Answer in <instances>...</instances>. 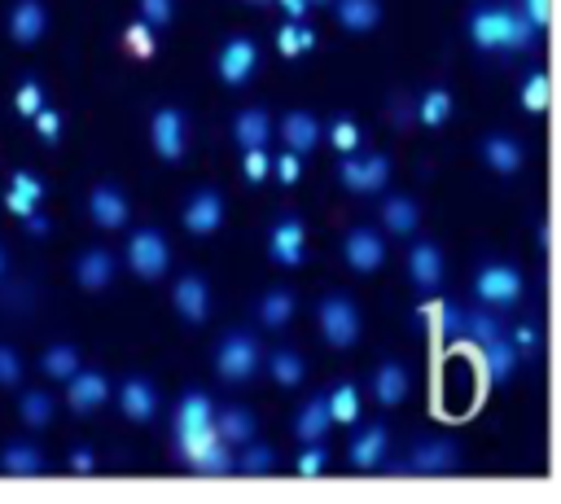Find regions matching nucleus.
<instances>
[{"mask_svg": "<svg viewBox=\"0 0 561 504\" xmlns=\"http://www.w3.org/2000/svg\"><path fill=\"white\" fill-rule=\"evenodd\" d=\"M469 39L478 53H522L535 44V22L522 13V4H478L469 13Z\"/></svg>", "mask_w": 561, "mask_h": 504, "instance_id": "nucleus-1", "label": "nucleus"}, {"mask_svg": "<svg viewBox=\"0 0 561 504\" xmlns=\"http://www.w3.org/2000/svg\"><path fill=\"white\" fill-rule=\"evenodd\" d=\"M219 443V429H215V403L206 390H184L180 403H175V447L184 456V465L193 469L210 447Z\"/></svg>", "mask_w": 561, "mask_h": 504, "instance_id": "nucleus-2", "label": "nucleus"}, {"mask_svg": "<svg viewBox=\"0 0 561 504\" xmlns=\"http://www.w3.org/2000/svg\"><path fill=\"white\" fill-rule=\"evenodd\" d=\"M259 368H263V346H259V337L245 333V329H228V333L219 337V346H215V373H219V381H224V386H245Z\"/></svg>", "mask_w": 561, "mask_h": 504, "instance_id": "nucleus-3", "label": "nucleus"}, {"mask_svg": "<svg viewBox=\"0 0 561 504\" xmlns=\"http://www.w3.org/2000/svg\"><path fill=\"white\" fill-rule=\"evenodd\" d=\"M522 289H526V280L508 259H491V263H482L473 272V294H478L482 307H495V311L500 307H517Z\"/></svg>", "mask_w": 561, "mask_h": 504, "instance_id": "nucleus-4", "label": "nucleus"}, {"mask_svg": "<svg viewBox=\"0 0 561 504\" xmlns=\"http://www.w3.org/2000/svg\"><path fill=\"white\" fill-rule=\"evenodd\" d=\"M316 324H320V337L333 346V351H351L359 342V307L346 298V294H324L320 307H316Z\"/></svg>", "mask_w": 561, "mask_h": 504, "instance_id": "nucleus-5", "label": "nucleus"}, {"mask_svg": "<svg viewBox=\"0 0 561 504\" xmlns=\"http://www.w3.org/2000/svg\"><path fill=\"white\" fill-rule=\"evenodd\" d=\"M127 267L140 276V280H162L167 267H171V245L158 228H136L127 237Z\"/></svg>", "mask_w": 561, "mask_h": 504, "instance_id": "nucleus-6", "label": "nucleus"}, {"mask_svg": "<svg viewBox=\"0 0 561 504\" xmlns=\"http://www.w3.org/2000/svg\"><path fill=\"white\" fill-rule=\"evenodd\" d=\"M337 180L351 193H381L390 184V158L386 153H342Z\"/></svg>", "mask_w": 561, "mask_h": 504, "instance_id": "nucleus-7", "label": "nucleus"}, {"mask_svg": "<svg viewBox=\"0 0 561 504\" xmlns=\"http://www.w3.org/2000/svg\"><path fill=\"white\" fill-rule=\"evenodd\" d=\"M254 66H259V44H254L250 35H228V39L219 44L215 70H219V79H224L228 88H241V83H250Z\"/></svg>", "mask_w": 561, "mask_h": 504, "instance_id": "nucleus-8", "label": "nucleus"}, {"mask_svg": "<svg viewBox=\"0 0 561 504\" xmlns=\"http://www.w3.org/2000/svg\"><path fill=\"white\" fill-rule=\"evenodd\" d=\"M149 140H153V153H158V158L180 162V158H184V140H188L184 110H175V105H158L153 118H149Z\"/></svg>", "mask_w": 561, "mask_h": 504, "instance_id": "nucleus-9", "label": "nucleus"}, {"mask_svg": "<svg viewBox=\"0 0 561 504\" xmlns=\"http://www.w3.org/2000/svg\"><path fill=\"white\" fill-rule=\"evenodd\" d=\"M267 259L280 267H298L307 259V228L298 215H280L267 232Z\"/></svg>", "mask_w": 561, "mask_h": 504, "instance_id": "nucleus-10", "label": "nucleus"}, {"mask_svg": "<svg viewBox=\"0 0 561 504\" xmlns=\"http://www.w3.org/2000/svg\"><path fill=\"white\" fill-rule=\"evenodd\" d=\"M342 259L351 272H377L386 263V237L377 228H351L342 237Z\"/></svg>", "mask_w": 561, "mask_h": 504, "instance_id": "nucleus-11", "label": "nucleus"}, {"mask_svg": "<svg viewBox=\"0 0 561 504\" xmlns=\"http://www.w3.org/2000/svg\"><path fill=\"white\" fill-rule=\"evenodd\" d=\"M456 469H460V447L447 438H425L403 460V473H456Z\"/></svg>", "mask_w": 561, "mask_h": 504, "instance_id": "nucleus-12", "label": "nucleus"}, {"mask_svg": "<svg viewBox=\"0 0 561 504\" xmlns=\"http://www.w3.org/2000/svg\"><path fill=\"white\" fill-rule=\"evenodd\" d=\"M171 307H175V316H180L184 324H202V320L210 316V285H206L197 272L180 276V280L171 285Z\"/></svg>", "mask_w": 561, "mask_h": 504, "instance_id": "nucleus-13", "label": "nucleus"}, {"mask_svg": "<svg viewBox=\"0 0 561 504\" xmlns=\"http://www.w3.org/2000/svg\"><path fill=\"white\" fill-rule=\"evenodd\" d=\"M180 219H184V228H188L193 237H210V232L224 224V197H219L215 188H197V193L184 202Z\"/></svg>", "mask_w": 561, "mask_h": 504, "instance_id": "nucleus-14", "label": "nucleus"}, {"mask_svg": "<svg viewBox=\"0 0 561 504\" xmlns=\"http://www.w3.org/2000/svg\"><path fill=\"white\" fill-rule=\"evenodd\" d=\"M403 263H408V280H412L421 294H430V289L443 285V250H438L434 241H412Z\"/></svg>", "mask_w": 561, "mask_h": 504, "instance_id": "nucleus-15", "label": "nucleus"}, {"mask_svg": "<svg viewBox=\"0 0 561 504\" xmlns=\"http://www.w3.org/2000/svg\"><path fill=\"white\" fill-rule=\"evenodd\" d=\"M88 219L96 228H123L131 219V206H127V193L114 188V184H96L88 193Z\"/></svg>", "mask_w": 561, "mask_h": 504, "instance_id": "nucleus-16", "label": "nucleus"}, {"mask_svg": "<svg viewBox=\"0 0 561 504\" xmlns=\"http://www.w3.org/2000/svg\"><path fill=\"white\" fill-rule=\"evenodd\" d=\"M118 408H123V416L136 421V425L153 421V416H158V386H153L149 377H127V381L118 386Z\"/></svg>", "mask_w": 561, "mask_h": 504, "instance_id": "nucleus-17", "label": "nucleus"}, {"mask_svg": "<svg viewBox=\"0 0 561 504\" xmlns=\"http://www.w3.org/2000/svg\"><path fill=\"white\" fill-rule=\"evenodd\" d=\"M478 153H482V162H486L495 175H504V180L522 171V145H517V136H508V131H491V136H482Z\"/></svg>", "mask_w": 561, "mask_h": 504, "instance_id": "nucleus-18", "label": "nucleus"}, {"mask_svg": "<svg viewBox=\"0 0 561 504\" xmlns=\"http://www.w3.org/2000/svg\"><path fill=\"white\" fill-rule=\"evenodd\" d=\"M66 399H70L75 412H92V408H101V403L110 399V381H105V373H96V368H79V373L66 381Z\"/></svg>", "mask_w": 561, "mask_h": 504, "instance_id": "nucleus-19", "label": "nucleus"}, {"mask_svg": "<svg viewBox=\"0 0 561 504\" xmlns=\"http://www.w3.org/2000/svg\"><path fill=\"white\" fill-rule=\"evenodd\" d=\"M320 136H324V127H320L316 114H307V110H289V114L280 118V140H285V149H294L298 158L311 153V149L320 145Z\"/></svg>", "mask_w": 561, "mask_h": 504, "instance_id": "nucleus-20", "label": "nucleus"}, {"mask_svg": "<svg viewBox=\"0 0 561 504\" xmlns=\"http://www.w3.org/2000/svg\"><path fill=\"white\" fill-rule=\"evenodd\" d=\"M386 451H390V434H386V425H359L355 429V438H351V465L355 469H377L381 460H386Z\"/></svg>", "mask_w": 561, "mask_h": 504, "instance_id": "nucleus-21", "label": "nucleus"}, {"mask_svg": "<svg viewBox=\"0 0 561 504\" xmlns=\"http://www.w3.org/2000/svg\"><path fill=\"white\" fill-rule=\"evenodd\" d=\"M408 386H412V377H408V368H403L399 359H386V364L373 368V399H377L381 408L403 403V399H408Z\"/></svg>", "mask_w": 561, "mask_h": 504, "instance_id": "nucleus-22", "label": "nucleus"}, {"mask_svg": "<svg viewBox=\"0 0 561 504\" xmlns=\"http://www.w3.org/2000/svg\"><path fill=\"white\" fill-rule=\"evenodd\" d=\"M114 267H118V263H114V254H110V250H101V245H92V250H83V254L75 259V280H79L83 289H92V294H96V289H105V285L114 280Z\"/></svg>", "mask_w": 561, "mask_h": 504, "instance_id": "nucleus-23", "label": "nucleus"}, {"mask_svg": "<svg viewBox=\"0 0 561 504\" xmlns=\"http://www.w3.org/2000/svg\"><path fill=\"white\" fill-rule=\"evenodd\" d=\"M333 429V412H329V394H311L302 408H298V416H294V434L302 438V443H320L324 434Z\"/></svg>", "mask_w": 561, "mask_h": 504, "instance_id": "nucleus-24", "label": "nucleus"}, {"mask_svg": "<svg viewBox=\"0 0 561 504\" xmlns=\"http://www.w3.org/2000/svg\"><path fill=\"white\" fill-rule=\"evenodd\" d=\"M44 31H48V9H44V0H18L13 13H9V35H13L18 44H35Z\"/></svg>", "mask_w": 561, "mask_h": 504, "instance_id": "nucleus-25", "label": "nucleus"}, {"mask_svg": "<svg viewBox=\"0 0 561 504\" xmlns=\"http://www.w3.org/2000/svg\"><path fill=\"white\" fill-rule=\"evenodd\" d=\"M232 136H237L241 149H267V140H272V114L259 110V105L241 110V114L232 118Z\"/></svg>", "mask_w": 561, "mask_h": 504, "instance_id": "nucleus-26", "label": "nucleus"}, {"mask_svg": "<svg viewBox=\"0 0 561 504\" xmlns=\"http://www.w3.org/2000/svg\"><path fill=\"white\" fill-rule=\"evenodd\" d=\"M381 224H386V232H394V237H412L416 232V224H421V206L412 202V197H403V193H390L386 202H381Z\"/></svg>", "mask_w": 561, "mask_h": 504, "instance_id": "nucleus-27", "label": "nucleus"}, {"mask_svg": "<svg viewBox=\"0 0 561 504\" xmlns=\"http://www.w3.org/2000/svg\"><path fill=\"white\" fill-rule=\"evenodd\" d=\"M337 26H346L351 35H368L381 22V4L377 0H333Z\"/></svg>", "mask_w": 561, "mask_h": 504, "instance_id": "nucleus-28", "label": "nucleus"}, {"mask_svg": "<svg viewBox=\"0 0 561 504\" xmlns=\"http://www.w3.org/2000/svg\"><path fill=\"white\" fill-rule=\"evenodd\" d=\"M486 351V381H495V386H504V381H513V373H517V359H522V351L513 346V337H495L491 346H482Z\"/></svg>", "mask_w": 561, "mask_h": 504, "instance_id": "nucleus-29", "label": "nucleus"}, {"mask_svg": "<svg viewBox=\"0 0 561 504\" xmlns=\"http://www.w3.org/2000/svg\"><path fill=\"white\" fill-rule=\"evenodd\" d=\"M267 373H272V381L280 390H294V386H302L307 364H302V355L294 346H280V351H267Z\"/></svg>", "mask_w": 561, "mask_h": 504, "instance_id": "nucleus-30", "label": "nucleus"}, {"mask_svg": "<svg viewBox=\"0 0 561 504\" xmlns=\"http://www.w3.org/2000/svg\"><path fill=\"white\" fill-rule=\"evenodd\" d=\"M0 469L13 473V478H35V473H44V456H39L35 443H4Z\"/></svg>", "mask_w": 561, "mask_h": 504, "instance_id": "nucleus-31", "label": "nucleus"}, {"mask_svg": "<svg viewBox=\"0 0 561 504\" xmlns=\"http://www.w3.org/2000/svg\"><path fill=\"white\" fill-rule=\"evenodd\" d=\"M39 197H44V184L31 175V171H18L13 180H9V210L18 215V219H26V215H35V206H39Z\"/></svg>", "mask_w": 561, "mask_h": 504, "instance_id": "nucleus-32", "label": "nucleus"}, {"mask_svg": "<svg viewBox=\"0 0 561 504\" xmlns=\"http://www.w3.org/2000/svg\"><path fill=\"white\" fill-rule=\"evenodd\" d=\"M495 337H504V324H500L495 307H469V311H465V342L491 346Z\"/></svg>", "mask_w": 561, "mask_h": 504, "instance_id": "nucleus-33", "label": "nucleus"}, {"mask_svg": "<svg viewBox=\"0 0 561 504\" xmlns=\"http://www.w3.org/2000/svg\"><path fill=\"white\" fill-rule=\"evenodd\" d=\"M215 429H219V438H224L228 447H245V443L254 438V412H245V408H224V412H215Z\"/></svg>", "mask_w": 561, "mask_h": 504, "instance_id": "nucleus-34", "label": "nucleus"}, {"mask_svg": "<svg viewBox=\"0 0 561 504\" xmlns=\"http://www.w3.org/2000/svg\"><path fill=\"white\" fill-rule=\"evenodd\" d=\"M254 316H259L263 329H285V324L294 320V294H289V289H267V294L259 298Z\"/></svg>", "mask_w": 561, "mask_h": 504, "instance_id": "nucleus-35", "label": "nucleus"}, {"mask_svg": "<svg viewBox=\"0 0 561 504\" xmlns=\"http://www.w3.org/2000/svg\"><path fill=\"white\" fill-rule=\"evenodd\" d=\"M39 368L53 377V381H70L79 373V351L70 342H53L44 355H39Z\"/></svg>", "mask_w": 561, "mask_h": 504, "instance_id": "nucleus-36", "label": "nucleus"}, {"mask_svg": "<svg viewBox=\"0 0 561 504\" xmlns=\"http://www.w3.org/2000/svg\"><path fill=\"white\" fill-rule=\"evenodd\" d=\"M324 394H329L333 425H355V421H359V390H355L351 381H333Z\"/></svg>", "mask_w": 561, "mask_h": 504, "instance_id": "nucleus-37", "label": "nucleus"}, {"mask_svg": "<svg viewBox=\"0 0 561 504\" xmlns=\"http://www.w3.org/2000/svg\"><path fill=\"white\" fill-rule=\"evenodd\" d=\"M416 118H421V127H443L451 118V92L447 88H430L416 101Z\"/></svg>", "mask_w": 561, "mask_h": 504, "instance_id": "nucleus-38", "label": "nucleus"}, {"mask_svg": "<svg viewBox=\"0 0 561 504\" xmlns=\"http://www.w3.org/2000/svg\"><path fill=\"white\" fill-rule=\"evenodd\" d=\"M18 412H22V425H31V429L53 425V399H48L44 390H22Z\"/></svg>", "mask_w": 561, "mask_h": 504, "instance_id": "nucleus-39", "label": "nucleus"}, {"mask_svg": "<svg viewBox=\"0 0 561 504\" xmlns=\"http://www.w3.org/2000/svg\"><path fill=\"white\" fill-rule=\"evenodd\" d=\"M272 465H276V451L267 443H254V438L237 456V473H245V478H263V473H272Z\"/></svg>", "mask_w": 561, "mask_h": 504, "instance_id": "nucleus-40", "label": "nucleus"}, {"mask_svg": "<svg viewBox=\"0 0 561 504\" xmlns=\"http://www.w3.org/2000/svg\"><path fill=\"white\" fill-rule=\"evenodd\" d=\"M276 48H280V57H298V53L316 48V31L307 22H285L276 31Z\"/></svg>", "mask_w": 561, "mask_h": 504, "instance_id": "nucleus-41", "label": "nucleus"}, {"mask_svg": "<svg viewBox=\"0 0 561 504\" xmlns=\"http://www.w3.org/2000/svg\"><path fill=\"white\" fill-rule=\"evenodd\" d=\"M548 101H552V83H548V75H543V70H530V75L522 79V105H526L530 114H543Z\"/></svg>", "mask_w": 561, "mask_h": 504, "instance_id": "nucleus-42", "label": "nucleus"}, {"mask_svg": "<svg viewBox=\"0 0 561 504\" xmlns=\"http://www.w3.org/2000/svg\"><path fill=\"white\" fill-rule=\"evenodd\" d=\"M324 136H329V145H333L337 153H355V149H359V123H355V118H346V114H337V118L329 123V131H324Z\"/></svg>", "mask_w": 561, "mask_h": 504, "instance_id": "nucleus-43", "label": "nucleus"}, {"mask_svg": "<svg viewBox=\"0 0 561 504\" xmlns=\"http://www.w3.org/2000/svg\"><path fill=\"white\" fill-rule=\"evenodd\" d=\"M123 44H127V53H136V57H153V26H149V22H131V26L123 31Z\"/></svg>", "mask_w": 561, "mask_h": 504, "instance_id": "nucleus-44", "label": "nucleus"}, {"mask_svg": "<svg viewBox=\"0 0 561 504\" xmlns=\"http://www.w3.org/2000/svg\"><path fill=\"white\" fill-rule=\"evenodd\" d=\"M13 105H18V114H26V118H35V114L44 110V88H39L35 79H26V83H18V96H13Z\"/></svg>", "mask_w": 561, "mask_h": 504, "instance_id": "nucleus-45", "label": "nucleus"}, {"mask_svg": "<svg viewBox=\"0 0 561 504\" xmlns=\"http://www.w3.org/2000/svg\"><path fill=\"white\" fill-rule=\"evenodd\" d=\"M241 171H245V180H250V184L267 180V171H272L267 149H241Z\"/></svg>", "mask_w": 561, "mask_h": 504, "instance_id": "nucleus-46", "label": "nucleus"}, {"mask_svg": "<svg viewBox=\"0 0 561 504\" xmlns=\"http://www.w3.org/2000/svg\"><path fill=\"white\" fill-rule=\"evenodd\" d=\"M324 465H329L324 443H307V447H302V456H298V473H302V478H320V473H324Z\"/></svg>", "mask_w": 561, "mask_h": 504, "instance_id": "nucleus-47", "label": "nucleus"}, {"mask_svg": "<svg viewBox=\"0 0 561 504\" xmlns=\"http://www.w3.org/2000/svg\"><path fill=\"white\" fill-rule=\"evenodd\" d=\"M175 18V0H140V22H149L153 31L167 26Z\"/></svg>", "mask_w": 561, "mask_h": 504, "instance_id": "nucleus-48", "label": "nucleus"}, {"mask_svg": "<svg viewBox=\"0 0 561 504\" xmlns=\"http://www.w3.org/2000/svg\"><path fill=\"white\" fill-rule=\"evenodd\" d=\"M0 386H22V355L13 346H0Z\"/></svg>", "mask_w": 561, "mask_h": 504, "instance_id": "nucleus-49", "label": "nucleus"}, {"mask_svg": "<svg viewBox=\"0 0 561 504\" xmlns=\"http://www.w3.org/2000/svg\"><path fill=\"white\" fill-rule=\"evenodd\" d=\"M272 171H276V180H280V184H298V171H302V167H298V153H294V149H285L280 158H272Z\"/></svg>", "mask_w": 561, "mask_h": 504, "instance_id": "nucleus-50", "label": "nucleus"}, {"mask_svg": "<svg viewBox=\"0 0 561 504\" xmlns=\"http://www.w3.org/2000/svg\"><path fill=\"white\" fill-rule=\"evenodd\" d=\"M522 13L535 22V31H543L552 22V0H522Z\"/></svg>", "mask_w": 561, "mask_h": 504, "instance_id": "nucleus-51", "label": "nucleus"}, {"mask_svg": "<svg viewBox=\"0 0 561 504\" xmlns=\"http://www.w3.org/2000/svg\"><path fill=\"white\" fill-rule=\"evenodd\" d=\"M35 127H39V136L53 145V140L61 136V114H57V110H39V114H35Z\"/></svg>", "mask_w": 561, "mask_h": 504, "instance_id": "nucleus-52", "label": "nucleus"}, {"mask_svg": "<svg viewBox=\"0 0 561 504\" xmlns=\"http://www.w3.org/2000/svg\"><path fill=\"white\" fill-rule=\"evenodd\" d=\"M508 337H513V346H517V351H535V346H539V329H535L530 320H522Z\"/></svg>", "mask_w": 561, "mask_h": 504, "instance_id": "nucleus-53", "label": "nucleus"}, {"mask_svg": "<svg viewBox=\"0 0 561 504\" xmlns=\"http://www.w3.org/2000/svg\"><path fill=\"white\" fill-rule=\"evenodd\" d=\"M70 469H75V473H92V469H96L92 447H75V451H70Z\"/></svg>", "mask_w": 561, "mask_h": 504, "instance_id": "nucleus-54", "label": "nucleus"}, {"mask_svg": "<svg viewBox=\"0 0 561 504\" xmlns=\"http://www.w3.org/2000/svg\"><path fill=\"white\" fill-rule=\"evenodd\" d=\"M276 4L285 9V18H289V22H302V18H307V9H311V0H276Z\"/></svg>", "mask_w": 561, "mask_h": 504, "instance_id": "nucleus-55", "label": "nucleus"}, {"mask_svg": "<svg viewBox=\"0 0 561 504\" xmlns=\"http://www.w3.org/2000/svg\"><path fill=\"white\" fill-rule=\"evenodd\" d=\"M26 228L39 237V232H48V219H44V215H26Z\"/></svg>", "mask_w": 561, "mask_h": 504, "instance_id": "nucleus-56", "label": "nucleus"}, {"mask_svg": "<svg viewBox=\"0 0 561 504\" xmlns=\"http://www.w3.org/2000/svg\"><path fill=\"white\" fill-rule=\"evenodd\" d=\"M4 272H9V254H4V245H0V280H4Z\"/></svg>", "mask_w": 561, "mask_h": 504, "instance_id": "nucleus-57", "label": "nucleus"}, {"mask_svg": "<svg viewBox=\"0 0 561 504\" xmlns=\"http://www.w3.org/2000/svg\"><path fill=\"white\" fill-rule=\"evenodd\" d=\"M245 4H254V9H263V4H272V0H245Z\"/></svg>", "mask_w": 561, "mask_h": 504, "instance_id": "nucleus-58", "label": "nucleus"}, {"mask_svg": "<svg viewBox=\"0 0 561 504\" xmlns=\"http://www.w3.org/2000/svg\"><path fill=\"white\" fill-rule=\"evenodd\" d=\"M311 4H333V0H311Z\"/></svg>", "mask_w": 561, "mask_h": 504, "instance_id": "nucleus-59", "label": "nucleus"}]
</instances>
